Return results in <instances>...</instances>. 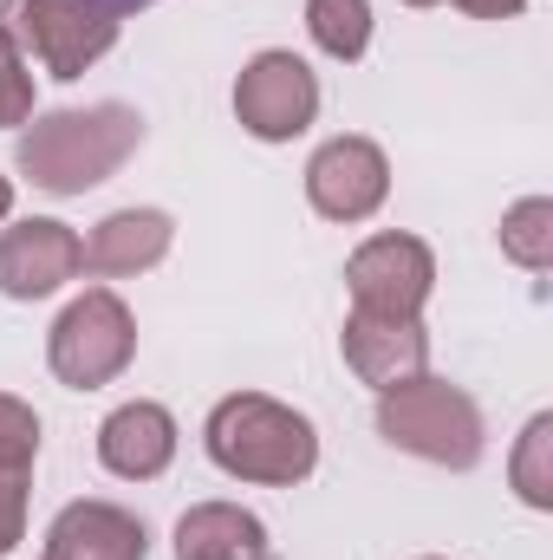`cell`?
Listing matches in <instances>:
<instances>
[{
  "mask_svg": "<svg viewBox=\"0 0 553 560\" xmlns=\"http://www.w3.org/2000/svg\"><path fill=\"white\" fill-rule=\"evenodd\" d=\"M143 143V118L131 105H85V112H46L20 131V176L46 196H85L105 176H118Z\"/></svg>",
  "mask_w": 553,
  "mask_h": 560,
  "instance_id": "1",
  "label": "cell"
},
{
  "mask_svg": "<svg viewBox=\"0 0 553 560\" xmlns=\"http://www.w3.org/2000/svg\"><path fill=\"white\" fill-rule=\"evenodd\" d=\"M202 443H209L222 476L261 482V489H293V482H306L319 469V430L293 405L268 398V392L222 398L209 411V423H202Z\"/></svg>",
  "mask_w": 553,
  "mask_h": 560,
  "instance_id": "2",
  "label": "cell"
},
{
  "mask_svg": "<svg viewBox=\"0 0 553 560\" xmlns=\"http://www.w3.org/2000/svg\"><path fill=\"white\" fill-rule=\"evenodd\" d=\"M378 436L391 450L423 456V463H443V469H475L482 463V443H489L482 405L462 385L430 378V372H416L404 385L378 392Z\"/></svg>",
  "mask_w": 553,
  "mask_h": 560,
  "instance_id": "3",
  "label": "cell"
},
{
  "mask_svg": "<svg viewBox=\"0 0 553 560\" xmlns=\"http://www.w3.org/2000/svg\"><path fill=\"white\" fill-rule=\"evenodd\" d=\"M131 359H138V319L111 287L79 293L46 332V365L66 392H98V385L125 378Z\"/></svg>",
  "mask_w": 553,
  "mask_h": 560,
  "instance_id": "4",
  "label": "cell"
},
{
  "mask_svg": "<svg viewBox=\"0 0 553 560\" xmlns=\"http://www.w3.org/2000/svg\"><path fill=\"white\" fill-rule=\"evenodd\" d=\"M0 26L52 79H85L118 46V13L92 0H0Z\"/></svg>",
  "mask_w": 553,
  "mask_h": 560,
  "instance_id": "5",
  "label": "cell"
},
{
  "mask_svg": "<svg viewBox=\"0 0 553 560\" xmlns=\"http://www.w3.org/2000/svg\"><path fill=\"white\" fill-rule=\"evenodd\" d=\"M235 118L242 131L261 143H293L313 118H319V79L299 52H255L235 79Z\"/></svg>",
  "mask_w": 553,
  "mask_h": 560,
  "instance_id": "6",
  "label": "cell"
},
{
  "mask_svg": "<svg viewBox=\"0 0 553 560\" xmlns=\"http://www.w3.org/2000/svg\"><path fill=\"white\" fill-rule=\"evenodd\" d=\"M345 287H352V313H385V319H416L430 287H436V255L416 235H372L352 261H345Z\"/></svg>",
  "mask_w": 553,
  "mask_h": 560,
  "instance_id": "7",
  "label": "cell"
},
{
  "mask_svg": "<svg viewBox=\"0 0 553 560\" xmlns=\"http://www.w3.org/2000/svg\"><path fill=\"white\" fill-rule=\"evenodd\" d=\"M391 196V156L372 138H332L306 163V202L326 222H372Z\"/></svg>",
  "mask_w": 553,
  "mask_h": 560,
  "instance_id": "8",
  "label": "cell"
},
{
  "mask_svg": "<svg viewBox=\"0 0 553 560\" xmlns=\"http://www.w3.org/2000/svg\"><path fill=\"white\" fill-rule=\"evenodd\" d=\"M85 268L79 255V235L52 215H33V222H13L0 235V293L7 300H46L59 293L66 280Z\"/></svg>",
  "mask_w": 553,
  "mask_h": 560,
  "instance_id": "9",
  "label": "cell"
},
{
  "mask_svg": "<svg viewBox=\"0 0 553 560\" xmlns=\"http://www.w3.org/2000/svg\"><path fill=\"white\" fill-rule=\"evenodd\" d=\"M339 346H345V365H352L372 392H391V385H404V378H416V372L430 365V332H423V319L352 313L345 332H339Z\"/></svg>",
  "mask_w": 553,
  "mask_h": 560,
  "instance_id": "10",
  "label": "cell"
},
{
  "mask_svg": "<svg viewBox=\"0 0 553 560\" xmlns=\"http://www.w3.org/2000/svg\"><path fill=\"white\" fill-rule=\"evenodd\" d=\"M150 555V528L118 502H66L59 522L46 528V555L39 560H143Z\"/></svg>",
  "mask_w": 553,
  "mask_h": 560,
  "instance_id": "11",
  "label": "cell"
},
{
  "mask_svg": "<svg viewBox=\"0 0 553 560\" xmlns=\"http://www.w3.org/2000/svg\"><path fill=\"white\" fill-rule=\"evenodd\" d=\"M98 463L125 482H156L169 463H176V418L163 405H118L111 418L98 423Z\"/></svg>",
  "mask_w": 553,
  "mask_h": 560,
  "instance_id": "12",
  "label": "cell"
},
{
  "mask_svg": "<svg viewBox=\"0 0 553 560\" xmlns=\"http://www.w3.org/2000/svg\"><path fill=\"white\" fill-rule=\"evenodd\" d=\"M169 242H176V222H169L163 209H118V215H105V222L79 242V255H85V275L125 280V275L156 268V261L169 255Z\"/></svg>",
  "mask_w": 553,
  "mask_h": 560,
  "instance_id": "13",
  "label": "cell"
},
{
  "mask_svg": "<svg viewBox=\"0 0 553 560\" xmlns=\"http://www.w3.org/2000/svg\"><path fill=\"white\" fill-rule=\"evenodd\" d=\"M176 560H274V548L242 502H196L176 522Z\"/></svg>",
  "mask_w": 553,
  "mask_h": 560,
  "instance_id": "14",
  "label": "cell"
},
{
  "mask_svg": "<svg viewBox=\"0 0 553 560\" xmlns=\"http://www.w3.org/2000/svg\"><path fill=\"white\" fill-rule=\"evenodd\" d=\"M33 456H39V418H33V405H20V398L0 392V555H13L26 541Z\"/></svg>",
  "mask_w": 553,
  "mask_h": 560,
  "instance_id": "15",
  "label": "cell"
},
{
  "mask_svg": "<svg viewBox=\"0 0 553 560\" xmlns=\"http://www.w3.org/2000/svg\"><path fill=\"white\" fill-rule=\"evenodd\" d=\"M306 33L326 59L352 66L372 46V7L365 0H306Z\"/></svg>",
  "mask_w": 553,
  "mask_h": 560,
  "instance_id": "16",
  "label": "cell"
},
{
  "mask_svg": "<svg viewBox=\"0 0 553 560\" xmlns=\"http://www.w3.org/2000/svg\"><path fill=\"white\" fill-rule=\"evenodd\" d=\"M502 255L528 275H548L553 268V202L548 196H528L502 215Z\"/></svg>",
  "mask_w": 553,
  "mask_h": 560,
  "instance_id": "17",
  "label": "cell"
},
{
  "mask_svg": "<svg viewBox=\"0 0 553 560\" xmlns=\"http://www.w3.org/2000/svg\"><path fill=\"white\" fill-rule=\"evenodd\" d=\"M508 476H515V495H521L528 509H553V411L528 418L521 443H515Z\"/></svg>",
  "mask_w": 553,
  "mask_h": 560,
  "instance_id": "18",
  "label": "cell"
},
{
  "mask_svg": "<svg viewBox=\"0 0 553 560\" xmlns=\"http://www.w3.org/2000/svg\"><path fill=\"white\" fill-rule=\"evenodd\" d=\"M26 118H33V72H26V52L0 26V131L26 125Z\"/></svg>",
  "mask_w": 553,
  "mask_h": 560,
  "instance_id": "19",
  "label": "cell"
},
{
  "mask_svg": "<svg viewBox=\"0 0 553 560\" xmlns=\"http://www.w3.org/2000/svg\"><path fill=\"white\" fill-rule=\"evenodd\" d=\"M456 7H462L469 20H515L528 0H456Z\"/></svg>",
  "mask_w": 553,
  "mask_h": 560,
  "instance_id": "20",
  "label": "cell"
},
{
  "mask_svg": "<svg viewBox=\"0 0 553 560\" xmlns=\"http://www.w3.org/2000/svg\"><path fill=\"white\" fill-rule=\"evenodd\" d=\"M92 7H105V13H118V20H125V13H138V7H156V0H92Z\"/></svg>",
  "mask_w": 553,
  "mask_h": 560,
  "instance_id": "21",
  "label": "cell"
},
{
  "mask_svg": "<svg viewBox=\"0 0 553 560\" xmlns=\"http://www.w3.org/2000/svg\"><path fill=\"white\" fill-rule=\"evenodd\" d=\"M7 209H13V183L0 176V222H7Z\"/></svg>",
  "mask_w": 553,
  "mask_h": 560,
  "instance_id": "22",
  "label": "cell"
},
{
  "mask_svg": "<svg viewBox=\"0 0 553 560\" xmlns=\"http://www.w3.org/2000/svg\"><path fill=\"white\" fill-rule=\"evenodd\" d=\"M404 7H436V0H404Z\"/></svg>",
  "mask_w": 553,
  "mask_h": 560,
  "instance_id": "23",
  "label": "cell"
},
{
  "mask_svg": "<svg viewBox=\"0 0 553 560\" xmlns=\"http://www.w3.org/2000/svg\"><path fill=\"white\" fill-rule=\"evenodd\" d=\"M423 560H443V555H423Z\"/></svg>",
  "mask_w": 553,
  "mask_h": 560,
  "instance_id": "24",
  "label": "cell"
}]
</instances>
